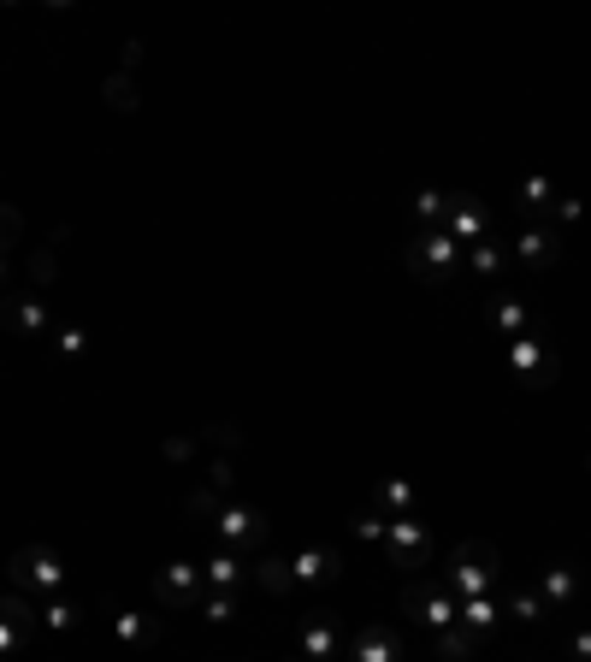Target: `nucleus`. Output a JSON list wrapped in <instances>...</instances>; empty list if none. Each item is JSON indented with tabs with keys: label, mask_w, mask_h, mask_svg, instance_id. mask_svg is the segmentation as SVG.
Instances as JSON below:
<instances>
[{
	"label": "nucleus",
	"mask_w": 591,
	"mask_h": 662,
	"mask_svg": "<svg viewBox=\"0 0 591 662\" xmlns=\"http://www.w3.org/2000/svg\"><path fill=\"white\" fill-rule=\"evenodd\" d=\"M473 266H479L485 278H497V272H503V255H497L491 243H479V249H473Z\"/></svg>",
	"instance_id": "19"
},
{
	"label": "nucleus",
	"mask_w": 591,
	"mask_h": 662,
	"mask_svg": "<svg viewBox=\"0 0 591 662\" xmlns=\"http://www.w3.org/2000/svg\"><path fill=\"white\" fill-rule=\"evenodd\" d=\"M12 231H18V213H0V243H6Z\"/></svg>",
	"instance_id": "25"
},
{
	"label": "nucleus",
	"mask_w": 591,
	"mask_h": 662,
	"mask_svg": "<svg viewBox=\"0 0 591 662\" xmlns=\"http://www.w3.org/2000/svg\"><path fill=\"white\" fill-rule=\"evenodd\" d=\"M461 621H467L473 633H485V627L497 621V603H491V597H467V603H461Z\"/></svg>",
	"instance_id": "14"
},
{
	"label": "nucleus",
	"mask_w": 591,
	"mask_h": 662,
	"mask_svg": "<svg viewBox=\"0 0 591 662\" xmlns=\"http://www.w3.org/2000/svg\"><path fill=\"white\" fill-rule=\"evenodd\" d=\"M331 574H337V556L331 550H302L290 562V580H331Z\"/></svg>",
	"instance_id": "9"
},
{
	"label": "nucleus",
	"mask_w": 591,
	"mask_h": 662,
	"mask_svg": "<svg viewBox=\"0 0 591 662\" xmlns=\"http://www.w3.org/2000/svg\"><path fill=\"white\" fill-rule=\"evenodd\" d=\"M414 609H420V621H426V627H438V633H450V621H456V603H450L444 592H432V586H420V592H414Z\"/></svg>",
	"instance_id": "5"
},
{
	"label": "nucleus",
	"mask_w": 591,
	"mask_h": 662,
	"mask_svg": "<svg viewBox=\"0 0 591 662\" xmlns=\"http://www.w3.org/2000/svg\"><path fill=\"white\" fill-rule=\"evenodd\" d=\"M544 592L556 597V603H568V597H574V574H568V568H550V580H544Z\"/></svg>",
	"instance_id": "18"
},
{
	"label": "nucleus",
	"mask_w": 591,
	"mask_h": 662,
	"mask_svg": "<svg viewBox=\"0 0 591 662\" xmlns=\"http://www.w3.org/2000/svg\"><path fill=\"white\" fill-rule=\"evenodd\" d=\"M491 580H497V550H491V544H461L450 574H444V586H456L461 603H467V597H485Z\"/></svg>",
	"instance_id": "1"
},
{
	"label": "nucleus",
	"mask_w": 591,
	"mask_h": 662,
	"mask_svg": "<svg viewBox=\"0 0 591 662\" xmlns=\"http://www.w3.org/2000/svg\"><path fill=\"white\" fill-rule=\"evenodd\" d=\"M42 621H48V627H71V609H66V603H48V609H42Z\"/></svg>",
	"instance_id": "22"
},
{
	"label": "nucleus",
	"mask_w": 591,
	"mask_h": 662,
	"mask_svg": "<svg viewBox=\"0 0 591 662\" xmlns=\"http://www.w3.org/2000/svg\"><path fill=\"white\" fill-rule=\"evenodd\" d=\"M12 568H18V580H24V586H36V592H60V580H66V568H60L48 550H24Z\"/></svg>",
	"instance_id": "2"
},
{
	"label": "nucleus",
	"mask_w": 591,
	"mask_h": 662,
	"mask_svg": "<svg viewBox=\"0 0 591 662\" xmlns=\"http://www.w3.org/2000/svg\"><path fill=\"white\" fill-rule=\"evenodd\" d=\"M414 261L450 272V266H456V237H450L444 225H438V231H420V237H414Z\"/></svg>",
	"instance_id": "3"
},
{
	"label": "nucleus",
	"mask_w": 591,
	"mask_h": 662,
	"mask_svg": "<svg viewBox=\"0 0 591 662\" xmlns=\"http://www.w3.org/2000/svg\"><path fill=\"white\" fill-rule=\"evenodd\" d=\"M148 633H154V627H148L142 615H119V639H131V645H142Z\"/></svg>",
	"instance_id": "20"
},
{
	"label": "nucleus",
	"mask_w": 591,
	"mask_h": 662,
	"mask_svg": "<svg viewBox=\"0 0 591 662\" xmlns=\"http://www.w3.org/2000/svg\"><path fill=\"white\" fill-rule=\"evenodd\" d=\"M160 597H166V603H196V597H201V568L172 562V568L160 574Z\"/></svg>",
	"instance_id": "4"
},
{
	"label": "nucleus",
	"mask_w": 591,
	"mask_h": 662,
	"mask_svg": "<svg viewBox=\"0 0 591 662\" xmlns=\"http://www.w3.org/2000/svg\"><path fill=\"white\" fill-rule=\"evenodd\" d=\"M207 615L213 621H231V597H207Z\"/></svg>",
	"instance_id": "23"
},
{
	"label": "nucleus",
	"mask_w": 591,
	"mask_h": 662,
	"mask_svg": "<svg viewBox=\"0 0 591 662\" xmlns=\"http://www.w3.org/2000/svg\"><path fill=\"white\" fill-rule=\"evenodd\" d=\"M6 320L24 326V331H42L48 326V308H42V302H6Z\"/></svg>",
	"instance_id": "13"
},
{
	"label": "nucleus",
	"mask_w": 591,
	"mask_h": 662,
	"mask_svg": "<svg viewBox=\"0 0 591 662\" xmlns=\"http://www.w3.org/2000/svg\"><path fill=\"white\" fill-rule=\"evenodd\" d=\"M515 367H521V373H538L532 385H550V361H544V349H538L532 337H521V343H515Z\"/></svg>",
	"instance_id": "10"
},
{
	"label": "nucleus",
	"mask_w": 591,
	"mask_h": 662,
	"mask_svg": "<svg viewBox=\"0 0 591 662\" xmlns=\"http://www.w3.org/2000/svg\"><path fill=\"white\" fill-rule=\"evenodd\" d=\"M515 249H521V261H550V255H556V237L532 225V231H521V243H515Z\"/></svg>",
	"instance_id": "12"
},
{
	"label": "nucleus",
	"mask_w": 591,
	"mask_h": 662,
	"mask_svg": "<svg viewBox=\"0 0 591 662\" xmlns=\"http://www.w3.org/2000/svg\"><path fill=\"white\" fill-rule=\"evenodd\" d=\"M479 225H485V213H479V201H456V219H450V237L467 243V237H479Z\"/></svg>",
	"instance_id": "11"
},
{
	"label": "nucleus",
	"mask_w": 591,
	"mask_h": 662,
	"mask_svg": "<svg viewBox=\"0 0 591 662\" xmlns=\"http://www.w3.org/2000/svg\"><path fill=\"white\" fill-rule=\"evenodd\" d=\"M385 544H391L402 562H414V556L426 550V532H420L414 521H408V515H402V521H391V527H385Z\"/></svg>",
	"instance_id": "8"
},
{
	"label": "nucleus",
	"mask_w": 591,
	"mask_h": 662,
	"mask_svg": "<svg viewBox=\"0 0 591 662\" xmlns=\"http://www.w3.org/2000/svg\"><path fill=\"white\" fill-rule=\"evenodd\" d=\"M497 326H503V331H526V308L503 302V308H497Z\"/></svg>",
	"instance_id": "21"
},
{
	"label": "nucleus",
	"mask_w": 591,
	"mask_h": 662,
	"mask_svg": "<svg viewBox=\"0 0 591 662\" xmlns=\"http://www.w3.org/2000/svg\"><path fill=\"white\" fill-rule=\"evenodd\" d=\"M331 645H337V633H331V621H320V627H308V639H302V651H308V657H331Z\"/></svg>",
	"instance_id": "17"
},
{
	"label": "nucleus",
	"mask_w": 591,
	"mask_h": 662,
	"mask_svg": "<svg viewBox=\"0 0 591 662\" xmlns=\"http://www.w3.org/2000/svg\"><path fill=\"white\" fill-rule=\"evenodd\" d=\"M201 580H213V586H243V568H237L231 556H213V562L201 568Z\"/></svg>",
	"instance_id": "15"
},
{
	"label": "nucleus",
	"mask_w": 591,
	"mask_h": 662,
	"mask_svg": "<svg viewBox=\"0 0 591 662\" xmlns=\"http://www.w3.org/2000/svg\"><path fill=\"white\" fill-rule=\"evenodd\" d=\"M574 657H586V662H591V633H580V639H574Z\"/></svg>",
	"instance_id": "26"
},
{
	"label": "nucleus",
	"mask_w": 591,
	"mask_h": 662,
	"mask_svg": "<svg viewBox=\"0 0 591 662\" xmlns=\"http://www.w3.org/2000/svg\"><path fill=\"white\" fill-rule=\"evenodd\" d=\"M261 515H249V509H225V515H219V538H225V544H249V538H261Z\"/></svg>",
	"instance_id": "7"
},
{
	"label": "nucleus",
	"mask_w": 591,
	"mask_h": 662,
	"mask_svg": "<svg viewBox=\"0 0 591 662\" xmlns=\"http://www.w3.org/2000/svg\"><path fill=\"white\" fill-rule=\"evenodd\" d=\"M515 615H521V621H538V597H515Z\"/></svg>",
	"instance_id": "24"
},
{
	"label": "nucleus",
	"mask_w": 591,
	"mask_h": 662,
	"mask_svg": "<svg viewBox=\"0 0 591 662\" xmlns=\"http://www.w3.org/2000/svg\"><path fill=\"white\" fill-rule=\"evenodd\" d=\"M349 662H396V639L385 627H367V633L349 645Z\"/></svg>",
	"instance_id": "6"
},
{
	"label": "nucleus",
	"mask_w": 591,
	"mask_h": 662,
	"mask_svg": "<svg viewBox=\"0 0 591 662\" xmlns=\"http://www.w3.org/2000/svg\"><path fill=\"white\" fill-rule=\"evenodd\" d=\"M379 503H385V509H391L396 521H402V509H408V503H414V491H408V485H402V479H391V485H379Z\"/></svg>",
	"instance_id": "16"
}]
</instances>
